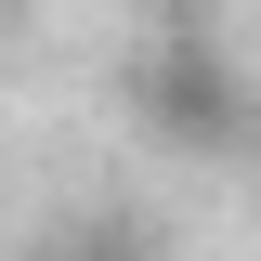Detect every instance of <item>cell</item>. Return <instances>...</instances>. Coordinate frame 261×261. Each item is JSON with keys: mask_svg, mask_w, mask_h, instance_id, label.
I'll return each instance as SVG.
<instances>
[{"mask_svg": "<svg viewBox=\"0 0 261 261\" xmlns=\"http://www.w3.org/2000/svg\"><path fill=\"white\" fill-rule=\"evenodd\" d=\"M130 118L157 130L170 157H222V144H248V79H235L222 39H157L130 65Z\"/></svg>", "mask_w": 261, "mask_h": 261, "instance_id": "obj_1", "label": "cell"}, {"mask_svg": "<svg viewBox=\"0 0 261 261\" xmlns=\"http://www.w3.org/2000/svg\"><path fill=\"white\" fill-rule=\"evenodd\" d=\"M79 261H130V248H79Z\"/></svg>", "mask_w": 261, "mask_h": 261, "instance_id": "obj_2", "label": "cell"}]
</instances>
